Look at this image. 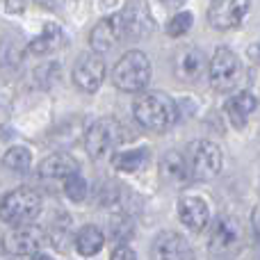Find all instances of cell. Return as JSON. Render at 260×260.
<instances>
[{
    "label": "cell",
    "mask_w": 260,
    "mask_h": 260,
    "mask_svg": "<svg viewBox=\"0 0 260 260\" xmlns=\"http://www.w3.org/2000/svg\"><path fill=\"white\" fill-rule=\"evenodd\" d=\"M133 114L139 121V126L153 133H162L169 130L178 119V108L171 101V96L162 94V91H148L142 94L133 105Z\"/></svg>",
    "instance_id": "6da1fadb"
},
{
    "label": "cell",
    "mask_w": 260,
    "mask_h": 260,
    "mask_svg": "<svg viewBox=\"0 0 260 260\" xmlns=\"http://www.w3.org/2000/svg\"><path fill=\"white\" fill-rule=\"evenodd\" d=\"M151 80V62L142 50H130L112 69V82L121 91H142Z\"/></svg>",
    "instance_id": "7a4b0ae2"
},
{
    "label": "cell",
    "mask_w": 260,
    "mask_h": 260,
    "mask_svg": "<svg viewBox=\"0 0 260 260\" xmlns=\"http://www.w3.org/2000/svg\"><path fill=\"white\" fill-rule=\"evenodd\" d=\"M41 210V199L35 189L30 187H18L7 192L0 199V219L5 224L23 226L30 224Z\"/></svg>",
    "instance_id": "3957f363"
},
{
    "label": "cell",
    "mask_w": 260,
    "mask_h": 260,
    "mask_svg": "<svg viewBox=\"0 0 260 260\" xmlns=\"http://www.w3.org/2000/svg\"><path fill=\"white\" fill-rule=\"evenodd\" d=\"M123 142H128V130L114 119H99L87 128L85 135V148L91 157H103Z\"/></svg>",
    "instance_id": "277c9868"
},
{
    "label": "cell",
    "mask_w": 260,
    "mask_h": 260,
    "mask_svg": "<svg viewBox=\"0 0 260 260\" xmlns=\"http://www.w3.org/2000/svg\"><path fill=\"white\" fill-rule=\"evenodd\" d=\"M208 73H210V85L217 91H231L235 89V85L242 78V64H240V57L233 50L221 46L212 55Z\"/></svg>",
    "instance_id": "5b68a950"
},
{
    "label": "cell",
    "mask_w": 260,
    "mask_h": 260,
    "mask_svg": "<svg viewBox=\"0 0 260 260\" xmlns=\"http://www.w3.org/2000/svg\"><path fill=\"white\" fill-rule=\"evenodd\" d=\"M189 169L197 180H210L221 171V151L217 144L201 139L192 146V157H189Z\"/></svg>",
    "instance_id": "8992f818"
},
{
    "label": "cell",
    "mask_w": 260,
    "mask_h": 260,
    "mask_svg": "<svg viewBox=\"0 0 260 260\" xmlns=\"http://www.w3.org/2000/svg\"><path fill=\"white\" fill-rule=\"evenodd\" d=\"M44 242H46L44 229H39L35 224L16 226V229H12L3 238L5 251L14 253V256H32V253L39 251Z\"/></svg>",
    "instance_id": "52a82bcc"
},
{
    "label": "cell",
    "mask_w": 260,
    "mask_h": 260,
    "mask_svg": "<svg viewBox=\"0 0 260 260\" xmlns=\"http://www.w3.org/2000/svg\"><path fill=\"white\" fill-rule=\"evenodd\" d=\"M249 14V0H210L208 23L215 30H233Z\"/></svg>",
    "instance_id": "ba28073f"
},
{
    "label": "cell",
    "mask_w": 260,
    "mask_h": 260,
    "mask_svg": "<svg viewBox=\"0 0 260 260\" xmlns=\"http://www.w3.org/2000/svg\"><path fill=\"white\" fill-rule=\"evenodd\" d=\"M105 80V59L99 53H89L78 57L73 67V82L87 94H94L101 89Z\"/></svg>",
    "instance_id": "9c48e42d"
},
{
    "label": "cell",
    "mask_w": 260,
    "mask_h": 260,
    "mask_svg": "<svg viewBox=\"0 0 260 260\" xmlns=\"http://www.w3.org/2000/svg\"><path fill=\"white\" fill-rule=\"evenodd\" d=\"M121 37H126V30H123L121 12H117L96 23L89 35V46L94 48V53H108L121 41Z\"/></svg>",
    "instance_id": "30bf717a"
},
{
    "label": "cell",
    "mask_w": 260,
    "mask_h": 260,
    "mask_svg": "<svg viewBox=\"0 0 260 260\" xmlns=\"http://www.w3.org/2000/svg\"><path fill=\"white\" fill-rule=\"evenodd\" d=\"M240 240H242V226H240V221L229 215L217 217V221L212 224V233H210V251L226 253L238 247Z\"/></svg>",
    "instance_id": "8fae6325"
},
{
    "label": "cell",
    "mask_w": 260,
    "mask_h": 260,
    "mask_svg": "<svg viewBox=\"0 0 260 260\" xmlns=\"http://www.w3.org/2000/svg\"><path fill=\"white\" fill-rule=\"evenodd\" d=\"M153 260H194V253L180 233L165 231L153 242Z\"/></svg>",
    "instance_id": "7c38bea8"
},
{
    "label": "cell",
    "mask_w": 260,
    "mask_h": 260,
    "mask_svg": "<svg viewBox=\"0 0 260 260\" xmlns=\"http://www.w3.org/2000/svg\"><path fill=\"white\" fill-rule=\"evenodd\" d=\"M121 18H123L126 37H130V39H144V37L151 35L153 16H151V12H148V7L144 3L128 5V7L121 12Z\"/></svg>",
    "instance_id": "4fadbf2b"
},
{
    "label": "cell",
    "mask_w": 260,
    "mask_h": 260,
    "mask_svg": "<svg viewBox=\"0 0 260 260\" xmlns=\"http://www.w3.org/2000/svg\"><path fill=\"white\" fill-rule=\"evenodd\" d=\"M178 217L189 231H203L210 221V208L201 197H180Z\"/></svg>",
    "instance_id": "5bb4252c"
},
{
    "label": "cell",
    "mask_w": 260,
    "mask_h": 260,
    "mask_svg": "<svg viewBox=\"0 0 260 260\" xmlns=\"http://www.w3.org/2000/svg\"><path fill=\"white\" fill-rule=\"evenodd\" d=\"M174 69H176V76L185 82H194L201 78L203 69H206V57L199 48L194 46H187L183 48L178 55H176V62H174Z\"/></svg>",
    "instance_id": "9a60e30c"
},
{
    "label": "cell",
    "mask_w": 260,
    "mask_h": 260,
    "mask_svg": "<svg viewBox=\"0 0 260 260\" xmlns=\"http://www.w3.org/2000/svg\"><path fill=\"white\" fill-rule=\"evenodd\" d=\"M160 176L169 185H185L192 176V169L178 151H169L160 160Z\"/></svg>",
    "instance_id": "2e32d148"
},
{
    "label": "cell",
    "mask_w": 260,
    "mask_h": 260,
    "mask_svg": "<svg viewBox=\"0 0 260 260\" xmlns=\"http://www.w3.org/2000/svg\"><path fill=\"white\" fill-rule=\"evenodd\" d=\"M39 174L46 178H69L78 174V160L69 153H53L44 157V162L39 165Z\"/></svg>",
    "instance_id": "e0dca14e"
},
{
    "label": "cell",
    "mask_w": 260,
    "mask_h": 260,
    "mask_svg": "<svg viewBox=\"0 0 260 260\" xmlns=\"http://www.w3.org/2000/svg\"><path fill=\"white\" fill-rule=\"evenodd\" d=\"M256 108H258L256 96L249 94V91H240V94H235L233 99L226 103V114L231 117L233 126L244 128V123H247L249 114L256 112Z\"/></svg>",
    "instance_id": "ac0fdd59"
},
{
    "label": "cell",
    "mask_w": 260,
    "mask_h": 260,
    "mask_svg": "<svg viewBox=\"0 0 260 260\" xmlns=\"http://www.w3.org/2000/svg\"><path fill=\"white\" fill-rule=\"evenodd\" d=\"M62 44H64V32L59 30V25L48 23V25L41 30V35L35 37V39L27 44V50H30L32 55H48V53H55L57 48H62Z\"/></svg>",
    "instance_id": "d6986e66"
},
{
    "label": "cell",
    "mask_w": 260,
    "mask_h": 260,
    "mask_svg": "<svg viewBox=\"0 0 260 260\" xmlns=\"http://www.w3.org/2000/svg\"><path fill=\"white\" fill-rule=\"evenodd\" d=\"M105 244V235L99 226L89 224V226H82L76 235V249L80 256L89 258V256H96V253L103 249Z\"/></svg>",
    "instance_id": "ffe728a7"
},
{
    "label": "cell",
    "mask_w": 260,
    "mask_h": 260,
    "mask_svg": "<svg viewBox=\"0 0 260 260\" xmlns=\"http://www.w3.org/2000/svg\"><path fill=\"white\" fill-rule=\"evenodd\" d=\"M148 162V151L146 148H130V151H119L112 157V167L123 174H133V171L144 169Z\"/></svg>",
    "instance_id": "44dd1931"
},
{
    "label": "cell",
    "mask_w": 260,
    "mask_h": 260,
    "mask_svg": "<svg viewBox=\"0 0 260 260\" xmlns=\"http://www.w3.org/2000/svg\"><path fill=\"white\" fill-rule=\"evenodd\" d=\"M27 46L18 39H3L0 41V67L3 69H16L23 62V53Z\"/></svg>",
    "instance_id": "7402d4cb"
},
{
    "label": "cell",
    "mask_w": 260,
    "mask_h": 260,
    "mask_svg": "<svg viewBox=\"0 0 260 260\" xmlns=\"http://www.w3.org/2000/svg\"><path fill=\"white\" fill-rule=\"evenodd\" d=\"M32 162V153L25 146H12L3 157V165L12 171H25Z\"/></svg>",
    "instance_id": "603a6c76"
},
{
    "label": "cell",
    "mask_w": 260,
    "mask_h": 260,
    "mask_svg": "<svg viewBox=\"0 0 260 260\" xmlns=\"http://www.w3.org/2000/svg\"><path fill=\"white\" fill-rule=\"evenodd\" d=\"M87 180L82 178V176L73 174L69 176V178H64V194H67L69 199H71L73 203H82L87 199Z\"/></svg>",
    "instance_id": "cb8c5ba5"
},
{
    "label": "cell",
    "mask_w": 260,
    "mask_h": 260,
    "mask_svg": "<svg viewBox=\"0 0 260 260\" xmlns=\"http://www.w3.org/2000/svg\"><path fill=\"white\" fill-rule=\"evenodd\" d=\"M192 23H194V16L189 12H176L174 16L167 21V35L169 37H183V35H187L189 32V27H192Z\"/></svg>",
    "instance_id": "d4e9b609"
},
{
    "label": "cell",
    "mask_w": 260,
    "mask_h": 260,
    "mask_svg": "<svg viewBox=\"0 0 260 260\" xmlns=\"http://www.w3.org/2000/svg\"><path fill=\"white\" fill-rule=\"evenodd\" d=\"M50 244H53L57 251L67 253L69 247H71V242H76V238L71 235V231L67 229V226H55L53 231H50Z\"/></svg>",
    "instance_id": "484cf974"
},
{
    "label": "cell",
    "mask_w": 260,
    "mask_h": 260,
    "mask_svg": "<svg viewBox=\"0 0 260 260\" xmlns=\"http://www.w3.org/2000/svg\"><path fill=\"white\" fill-rule=\"evenodd\" d=\"M110 260H137V256H135V251L130 247H126V244H119V247L112 251V258H110Z\"/></svg>",
    "instance_id": "4316f807"
},
{
    "label": "cell",
    "mask_w": 260,
    "mask_h": 260,
    "mask_svg": "<svg viewBox=\"0 0 260 260\" xmlns=\"http://www.w3.org/2000/svg\"><path fill=\"white\" fill-rule=\"evenodd\" d=\"M251 224H253V231H256V238H258V242H260V206L253 210V215H251Z\"/></svg>",
    "instance_id": "83f0119b"
},
{
    "label": "cell",
    "mask_w": 260,
    "mask_h": 260,
    "mask_svg": "<svg viewBox=\"0 0 260 260\" xmlns=\"http://www.w3.org/2000/svg\"><path fill=\"white\" fill-rule=\"evenodd\" d=\"M160 3H162V7H167V9H171V12H176L178 7H183L185 0H160Z\"/></svg>",
    "instance_id": "f1b7e54d"
},
{
    "label": "cell",
    "mask_w": 260,
    "mask_h": 260,
    "mask_svg": "<svg viewBox=\"0 0 260 260\" xmlns=\"http://www.w3.org/2000/svg\"><path fill=\"white\" fill-rule=\"evenodd\" d=\"M37 5H41V7H50V5H55L57 0H35Z\"/></svg>",
    "instance_id": "f546056e"
},
{
    "label": "cell",
    "mask_w": 260,
    "mask_h": 260,
    "mask_svg": "<svg viewBox=\"0 0 260 260\" xmlns=\"http://www.w3.org/2000/svg\"><path fill=\"white\" fill-rule=\"evenodd\" d=\"M35 260H53V258H50V256H44V253H37Z\"/></svg>",
    "instance_id": "4dcf8cb0"
},
{
    "label": "cell",
    "mask_w": 260,
    "mask_h": 260,
    "mask_svg": "<svg viewBox=\"0 0 260 260\" xmlns=\"http://www.w3.org/2000/svg\"><path fill=\"white\" fill-rule=\"evenodd\" d=\"M9 260H30V256H12ZM32 260H35V258H32Z\"/></svg>",
    "instance_id": "1f68e13d"
}]
</instances>
